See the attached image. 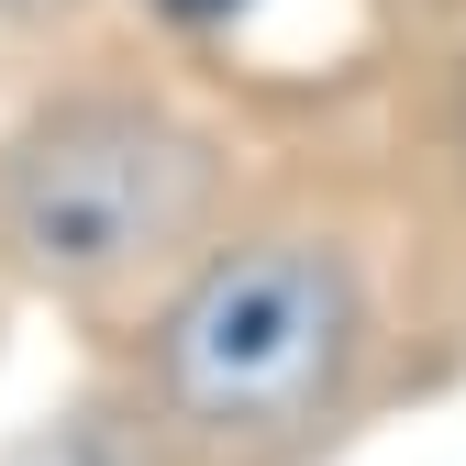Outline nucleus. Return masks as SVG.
<instances>
[{
	"label": "nucleus",
	"instance_id": "f257e3e1",
	"mask_svg": "<svg viewBox=\"0 0 466 466\" xmlns=\"http://www.w3.org/2000/svg\"><path fill=\"white\" fill-rule=\"evenodd\" d=\"M344 367H356V278L333 245L300 233L222 245L156 333V389L200 444L311 433L344 400Z\"/></svg>",
	"mask_w": 466,
	"mask_h": 466
},
{
	"label": "nucleus",
	"instance_id": "f03ea898",
	"mask_svg": "<svg viewBox=\"0 0 466 466\" xmlns=\"http://www.w3.org/2000/svg\"><path fill=\"white\" fill-rule=\"evenodd\" d=\"M200 145L134 100H67L0 156V233L34 278L111 289L200 222Z\"/></svg>",
	"mask_w": 466,
	"mask_h": 466
},
{
	"label": "nucleus",
	"instance_id": "7ed1b4c3",
	"mask_svg": "<svg viewBox=\"0 0 466 466\" xmlns=\"http://www.w3.org/2000/svg\"><path fill=\"white\" fill-rule=\"evenodd\" d=\"M156 12H167V23H233L245 0H156Z\"/></svg>",
	"mask_w": 466,
	"mask_h": 466
}]
</instances>
